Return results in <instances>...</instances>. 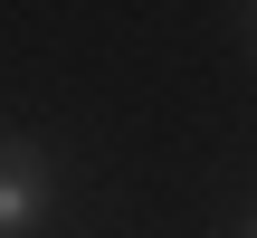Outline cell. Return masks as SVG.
Returning <instances> with one entry per match:
<instances>
[{
    "instance_id": "cell-1",
    "label": "cell",
    "mask_w": 257,
    "mask_h": 238,
    "mask_svg": "<svg viewBox=\"0 0 257 238\" xmlns=\"http://www.w3.org/2000/svg\"><path fill=\"white\" fill-rule=\"evenodd\" d=\"M57 219V162L29 134H0V238H38Z\"/></svg>"
},
{
    "instance_id": "cell-3",
    "label": "cell",
    "mask_w": 257,
    "mask_h": 238,
    "mask_svg": "<svg viewBox=\"0 0 257 238\" xmlns=\"http://www.w3.org/2000/svg\"><path fill=\"white\" fill-rule=\"evenodd\" d=\"M248 238H257V229H248Z\"/></svg>"
},
{
    "instance_id": "cell-2",
    "label": "cell",
    "mask_w": 257,
    "mask_h": 238,
    "mask_svg": "<svg viewBox=\"0 0 257 238\" xmlns=\"http://www.w3.org/2000/svg\"><path fill=\"white\" fill-rule=\"evenodd\" d=\"M248 29H257V10H248Z\"/></svg>"
}]
</instances>
